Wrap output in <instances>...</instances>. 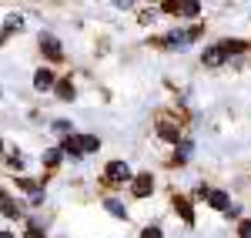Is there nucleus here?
Returning a JSON list of instances; mask_svg holds the SVG:
<instances>
[{
    "label": "nucleus",
    "mask_w": 251,
    "mask_h": 238,
    "mask_svg": "<svg viewBox=\"0 0 251 238\" xmlns=\"http://www.w3.org/2000/svg\"><path fill=\"white\" fill-rule=\"evenodd\" d=\"M100 141L94 134H71V138L60 144V151H71V155H87V151H97Z\"/></svg>",
    "instance_id": "obj_1"
},
{
    "label": "nucleus",
    "mask_w": 251,
    "mask_h": 238,
    "mask_svg": "<svg viewBox=\"0 0 251 238\" xmlns=\"http://www.w3.org/2000/svg\"><path fill=\"white\" fill-rule=\"evenodd\" d=\"M151 188H154V178H151V175H137L134 185H131L134 198H144V195H151Z\"/></svg>",
    "instance_id": "obj_2"
},
{
    "label": "nucleus",
    "mask_w": 251,
    "mask_h": 238,
    "mask_svg": "<svg viewBox=\"0 0 251 238\" xmlns=\"http://www.w3.org/2000/svg\"><path fill=\"white\" fill-rule=\"evenodd\" d=\"M107 178L111 181H127L131 178V168H127L124 161H111V164H107Z\"/></svg>",
    "instance_id": "obj_3"
},
{
    "label": "nucleus",
    "mask_w": 251,
    "mask_h": 238,
    "mask_svg": "<svg viewBox=\"0 0 251 238\" xmlns=\"http://www.w3.org/2000/svg\"><path fill=\"white\" fill-rule=\"evenodd\" d=\"M40 47H44V54H47L50 60H60V44H57V37L44 34V37H40Z\"/></svg>",
    "instance_id": "obj_4"
},
{
    "label": "nucleus",
    "mask_w": 251,
    "mask_h": 238,
    "mask_svg": "<svg viewBox=\"0 0 251 238\" xmlns=\"http://www.w3.org/2000/svg\"><path fill=\"white\" fill-rule=\"evenodd\" d=\"M191 37H194V30H191V34H188V30H174V34H168L164 40H168V47H188V40H191Z\"/></svg>",
    "instance_id": "obj_5"
},
{
    "label": "nucleus",
    "mask_w": 251,
    "mask_h": 238,
    "mask_svg": "<svg viewBox=\"0 0 251 238\" xmlns=\"http://www.w3.org/2000/svg\"><path fill=\"white\" fill-rule=\"evenodd\" d=\"M208 201H211V208H218V212H228L231 208V201H228L225 191H208Z\"/></svg>",
    "instance_id": "obj_6"
},
{
    "label": "nucleus",
    "mask_w": 251,
    "mask_h": 238,
    "mask_svg": "<svg viewBox=\"0 0 251 238\" xmlns=\"http://www.w3.org/2000/svg\"><path fill=\"white\" fill-rule=\"evenodd\" d=\"M50 84H54V74H50L47 67H40L37 74H34V87H37V91H47Z\"/></svg>",
    "instance_id": "obj_7"
},
{
    "label": "nucleus",
    "mask_w": 251,
    "mask_h": 238,
    "mask_svg": "<svg viewBox=\"0 0 251 238\" xmlns=\"http://www.w3.org/2000/svg\"><path fill=\"white\" fill-rule=\"evenodd\" d=\"M174 205H177V215L184 218V225H194V212H191V201H188V198H177V201H174Z\"/></svg>",
    "instance_id": "obj_8"
},
{
    "label": "nucleus",
    "mask_w": 251,
    "mask_h": 238,
    "mask_svg": "<svg viewBox=\"0 0 251 238\" xmlns=\"http://www.w3.org/2000/svg\"><path fill=\"white\" fill-rule=\"evenodd\" d=\"M221 60H225V51H221V47H208V51H204V64H208V67H218Z\"/></svg>",
    "instance_id": "obj_9"
},
{
    "label": "nucleus",
    "mask_w": 251,
    "mask_h": 238,
    "mask_svg": "<svg viewBox=\"0 0 251 238\" xmlns=\"http://www.w3.org/2000/svg\"><path fill=\"white\" fill-rule=\"evenodd\" d=\"M104 208H107L111 215H117V218H127V212H124V205H121L117 198H107V201H104Z\"/></svg>",
    "instance_id": "obj_10"
},
{
    "label": "nucleus",
    "mask_w": 251,
    "mask_h": 238,
    "mask_svg": "<svg viewBox=\"0 0 251 238\" xmlns=\"http://www.w3.org/2000/svg\"><path fill=\"white\" fill-rule=\"evenodd\" d=\"M0 212H3L7 218H17V205L7 198V195H0Z\"/></svg>",
    "instance_id": "obj_11"
},
{
    "label": "nucleus",
    "mask_w": 251,
    "mask_h": 238,
    "mask_svg": "<svg viewBox=\"0 0 251 238\" xmlns=\"http://www.w3.org/2000/svg\"><path fill=\"white\" fill-rule=\"evenodd\" d=\"M57 98L74 101V84H71V80H60V84H57Z\"/></svg>",
    "instance_id": "obj_12"
},
{
    "label": "nucleus",
    "mask_w": 251,
    "mask_h": 238,
    "mask_svg": "<svg viewBox=\"0 0 251 238\" xmlns=\"http://www.w3.org/2000/svg\"><path fill=\"white\" fill-rule=\"evenodd\" d=\"M157 131H161V138H164V141H174V144H177V128H171V124H164V121H161V124H157Z\"/></svg>",
    "instance_id": "obj_13"
},
{
    "label": "nucleus",
    "mask_w": 251,
    "mask_h": 238,
    "mask_svg": "<svg viewBox=\"0 0 251 238\" xmlns=\"http://www.w3.org/2000/svg\"><path fill=\"white\" fill-rule=\"evenodd\" d=\"M245 47H248L245 40H225V44H221V51H225V57H228V54H234V51H245Z\"/></svg>",
    "instance_id": "obj_14"
},
{
    "label": "nucleus",
    "mask_w": 251,
    "mask_h": 238,
    "mask_svg": "<svg viewBox=\"0 0 251 238\" xmlns=\"http://www.w3.org/2000/svg\"><path fill=\"white\" fill-rule=\"evenodd\" d=\"M177 7H181V10H184V14H188V17H194V14H198V10H201V7H198V3H194V0H184V3H177Z\"/></svg>",
    "instance_id": "obj_15"
},
{
    "label": "nucleus",
    "mask_w": 251,
    "mask_h": 238,
    "mask_svg": "<svg viewBox=\"0 0 251 238\" xmlns=\"http://www.w3.org/2000/svg\"><path fill=\"white\" fill-rule=\"evenodd\" d=\"M188 158H191V141H184L181 151H177V161H188Z\"/></svg>",
    "instance_id": "obj_16"
},
{
    "label": "nucleus",
    "mask_w": 251,
    "mask_h": 238,
    "mask_svg": "<svg viewBox=\"0 0 251 238\" xmlns=\"http://www.w3.org/2000/svg\"><path fill=\"white\" fill-rule=\"evenodd\" d=\"M141 238H161V228L151 225V228H144V232H141Z\"/></svg>",
    "instance_id": "obj_17"
},
{
    "label": "nucleus",
    "mask_w": 251,
    "mask_h": 238,
    "mask_svg": "<svg viewBox=\"0 0 251 238\" xmlns=\"http://www.w3.org/2000/svg\"><path fill=\"white\" fill-rule=\"evenodd\" d=\"M44 161H47V164H57V161H60V148H54V151H47V158H44Z\"/></svg>",
    "instance_id": "obj_18"
},
{
    "label": "nucleus",
    "mask_w": 251,
    "mask_h": 238,
    "mask_svg": "<svg viewBox=\"0 0 251 238\" xmlns=\"http://www.w3.org/2000/svg\"><path fill=\"white\" fill-rule=\"evenodd\" d=\"M20 24H24L20 17H7V30H20Z\"/></svg>",
    "instance_id": "obj_19"
},
{
    "label": "nucleus",
    "mask_w": 251,
    "mask_h": 238,
    "mask_svg": "<svg viewBox=\"0 0 251 238\" xmlns=\"http://www.w3.org/2000/svg\"><path fill=\"white\" fill-rule=\"evenodd\" d=\"M54 131H60V134H67V131H71V124H67V121H54Z\"/></svg>",
    "instance_id": "obj_20"
},
{
    "label": "nucleus",
    "mask_w": 251,
    "mask_h": 238,
    "mask_svg": "<svg viewBox=\"0 0 251 238\" xmlns=\"http://www.w3.org/2000/svg\"><path fill=\"white\" fill-rule=\"evenodd\" d=\"M27 238H44V232L40 228H27Z\"/></svg>",
    "instance_id": "obj_21"
},
{
    "label": "nucleus",
    "mask_w": 251,
    "mask_h": 238,
    "mask_svg": "<svg viewBox=\"0 0 251 238\" xmlns=\"http://www.w3.org/2000/svg\"><path fill=\"white\" fill-rule=\"evenodd\" d=\"M241 238H251V221H245V225H241Z\"/></svg>",
    "instance_id": "obj_22"
},
{
    "label": "nucleus",
    "mask_w": 251,
    "mask_h": 238,
    "mask_svg": "<svg viewBox=\"0 0 251 238\" xmlns=\"http://www.w3.org/2000/svg\"><path fill=\"white\" fill-rule=\"evenodd\" d=\"M0 238H14V235H10V232H0Z\"/></svg>",
    "instance_id": "obj_23"
}]
</instances>
